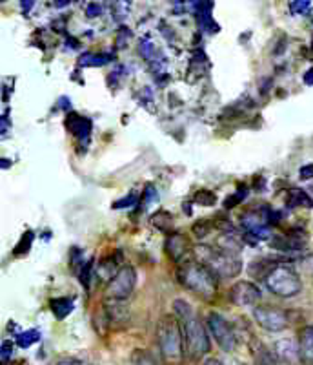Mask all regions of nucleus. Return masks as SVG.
Instances as JSON below:
<instances>
[{"instance_id":"nucleus-22","label":"nucleus","mask_w":313,"mask_h":365,"mask_svg":"<svg viewBox=\"0 0 313 365\" xmlns=\"http://www.w3.org/2000/svg\"><path fill=\"white\" fill-rule=\"evenodd\" d=\"M132 361H133V365H159L156 364L155 358H153L149 353H146V351H142V349H137V351H133Z\"/></svg>"},{"instance_id":"nucleus-10","label":"nucleus","mask_w":313,"mask_h":365,"mask_svg":"<svg viewBox=\"0 0 313 365\" xmlns=\"http://www.w3.org/2000/svg\"><path fill=\"white\" fill-rule=\"evenodd\" d=\"M164 247H166V252H168V256L177 263L184 262V256L191 250L190 240H188L184 234H171V236L166 240Z\"/></svg>"},{"instance_id":"nucleus-25","label":"nucleus","mask_w":313,"mask_h":365,"mask_svg":"<svg viewBox=\"0 0 313 365\" xmlns=\"http://www.w3.org/2000/svg\"><path fill=\"white\" fill-rule=\"evenodd\" d=\"M129 38H132V29L126 28V26H120L119 31H117V37H115L117 48H119V50L126 48V44L129 42Z\"/></svg>"},{"instance_id":"nucleus-29","label":"nucleus","mask_w":313,"mask_h":365,"mask_svg":"<svg viewBox=\"0 0 313 365\" xmlns=\"http://www.w3.org/2000/svg\"><path fill=\"white\" fill-rule=\"evenodd\" d=\"M155 46H153L152 41H144V42H140V53L144 55L146 58H148L149 63H153V61H156L155 58Z\"/></svg>"},{"instance_id":"nucleus-27","label":"nucleus","mask_w":313,"mask_h":365,"mask_svg":"<svg viewBox=\"0 0 313 365\" xmlns=\"http://www.w3.org/2000/svg\"><path fill=\"white\" fill-rule=\"evenodd\" d=\"M171 220H174V217H171V214H169V212L161 210V212H156L155 216H153V225H155L156 228H161V230H166L164 221L171 223Z\"/></svg>"},{"instance_id":"nucleus-8","label":"nucleus","mask_w":313,"mask_h":365,"mask_svg":"<svg viewBox=\"0 0 313 365\" xmlns=\"http://www.w3.org/2000/svg\"><path fill=\"white\" fill-rule=\"evenodd\" d=\"M253 318L264 331L268 332L285 331L290 324L288 312L279 307H272V305H257L253 309Z\"/></svg>"},{"instance_id":"nucleus-28","label":"nucleus","mask_w":313,"mask_h":365,"mask_svg":"<svg viewBox=\"0 0 313 365\" xmlns=\"http://www.w3.org/2000/svg\"><path fill=\"white\" fill-rule=\"evenodd\" d=\"M13 349H15V344H13L11 340H4L2 341V351H0V360H2V364H8L9 360H11L13 356Z\"/></svg>"},{"instance_id":"nucleus-13","label":"nucleus","mask_w":313,"mask_h":365,"mask_svg":"<svg viewBox=\"0 0 313 365\" xmlns=\"http://www.w3.org/2000/svg\"><path fill=\"white\" fill-rule=\"evenodd\" d=\"M91 120L87 117L78 115V113H68L66 117V128L73 133L80 141H87L91 133Z\"/></svg>"},{"instance_id":"nucleus-38","label":"nucleus","mask_w":313,"mask_h":365,"mask_svg":"<svg viewBox=\"0 0 313 365\" xmlns=\"http://www.w3.org/2000/svg\"><path fill=\"white\" fill-rule=\"evenodd\" d=\"M31 6H33V2H22V8L28 11V9H31Z\"/></svg>"},{"instance_id":"nucleus-35","label":"nucleus","mask_w":313,"mask_h":365,"mask_svg":"<svg viewBox=\"0 0 313 365\" xmlns=\"http://www.w3.org/2000/svg\"><path fill=\"white\" fill-rule=\"evenodd\" d=\"M57 365H84V364L80 360H77V358H62Z\"/></svg>"},{"instance_id":"nucleus-19","label":"nucleus","mask_w":313,"mask_h":365,"mask_svg":"<svg viewBox=\"0 0 313 365\" xmlns=\"http://www.w3.org/2000/svg\"><path fill=\"white\" fill-rule=\"evenodd\" d=\"M288 205L290 207L313 208V200L308 195V192L301 190V188H292L288 192Z\"/></svg>"},{"instance_id":"nucleus-36","label":"nucleus","mask_w":313,"mask_h":365,"mask_svg":"<svg viewBox=\"0 0 313 365\" xmlns=\"http://www.w3.org/2000/svg\"><path fill=\"white\" fill-rule=\"evenodd\" d=\"M304 84L313 86V68H309V70L304 73Z\"/></svg>"},{"instance_id":"nucleus-23","label":"nucleus","mask_w":313,"mask_h":365,"mask_svg":"<svg viewBox=\"0 0 313 365\" xmlns=\"http://www.w3.org/2000/svg\"><path fill=\"white\" fill-rule=\"evenodd\" d=\"M215 201H217V195L211 190H206V188H202L195 194V203L202 205V207H213Z\"/></svg>"},{"instance_id":"nucleus-34","label":"nucleus","mask_w":313,"mask_h":365,"mask_svg":"<svg viewBox=\"0 0 313 365\" xmlns=\"http://www.w3.org/2000/svg\"><path fill=\"white\" fill-rule=\"evenodd\" d=\"M9 128H11V126H9L8 113H4V115H2V125H0V132H2V137H4L6 133L9 132Z\"/></svg>"},{"instance_id":"nucleus-37","label":"nucleus","mask_w":313,"mask_h":365,"mask_svg":"<svg viewBox=\"0 0 313 365\" xmlns=\"http://www.w3.org/2000/svg\"><path fill=\"white\" fill-rule=\"evenodd\" d=\"M204 365H224V364L218 360V358H208V360L204 361Z\"/></svg>"},{"instance_id":"nucleus-20","label":"nucleus","mask_w":313,"mask_h":365,"mask_svg":"<svg viewBox=\"0 0 313 365\" xmlns=\"http://www.w3.org/2000/svg\"><path fill=\"white\" fill-rule=\"evenodd\" d=\"M38 340H41V332H38L37 329H29V331L18 332L15 344H17L21 349H28L33 344H37Z\"/></svg>"},{"instance_id":"nucleus-2","label":"nucleus","mask_w":313,"mask_h":365,"mask_svg":"<svg viewBox=\"0 0 313 365\" xmlns=\"http://www.w3.org/2000/svg\"><path fill=\"white\" fill-rule=\"evenodd\" d=\"M177 279L184 289L202 299H213L217 294V276L197 259L179 263Z\"/></svg>"},{"instance_id":"nucleus-33","label":"nucleus","mask_w":313,"mask_h":365,"mask_svg":"<svg viewBox=\"0 0 313 365\" xmlns=\"http://www.w3.org/2000/svg\"><path fill=\"white\" fill-rule=\"evenodd\" d=\"M299 175H301V179H312L313 178V163L312 165H304L299 170Z\"/></svg>"},{"instance_id":"nucleus-39","label":"nucleus","mask_w":313,"mask_h":365,"mask_svg":"<svg viewBox=\"0 0 313 365\" xmlns=\"http://www.w3.org/2000/svg\"><path fill=\"white\" fill-rule=\"evenodd\" d=\"M8 165H9L8 159H2V168H8Z\"/></svg>"},{"instance_id":"nucleus-12","label":"nucleus","mask_w":313,"mask_h":365,"mask_svg":"<svg viewBox=\"0 0 313 365\" xmlns=\"http://www.w3.org/2000/svg\"><path fill=\"white\" fill-rule=\"evenodd\" d=\"M299 361L302 365H313V325H306L299 332Z\"/></svg>"},{"instance_id":"nucleus-1","label":"nucleus","mask_w":313,"mask_h":365,"mask_svg":"<svg viewBox=\"0 0 313 365\" xmlns=\"http://www.w3.org/2000/svg\"><path fill=\"white\" fill-rule=\"evenodd\" d=\"M174 311L179 324H181L182 340H184V354L193 361L201 360L204 354L210 353L208 327L202 324L197 312L193 311V307L186 299H175Z\"/></svg>"},{"instance_id":"nucleus-21","label":"nucleus","mask_w":313,"mask_h":365,"mask_svg":"<svg viewBox=\"0 0 313 365\" xmlns=\"http://www.w3.org/2000/svg\"><path fill=\"white\" fill-rule=\"evenodd\" d=\"M31 243H33V232H31V230H28V232H24V236L21 237V241L17 243V247H15L13 254H15V256L28 254L29 249H31Z\"/></svg>"},{"instance_id":"nucleus-6","label":"nucleus","mask_w":313,"mask_h":365,"mask_svg":"<svg viewBox=\"0 0 313 365\" xmlns=\"http://www.w3.org/2000/svg\"><path fill=\"white\" fill-rule=\"evenodd\" d=\"M137 285V274L132 265H124L113 274V278L106 285L107 302H126L133 294Z\"/></svg>"},{"instance_id":"nucleus-9","label":"nucleus","mask_w":313,"mask_h":365,"mask_svg":"<svg viewBox=\"0 0 313 365\" xmlns=\"http://www.w3.org/2000/svg\"><path fill=\"white\" fill-rule=\"evenodd\" d=\"M230 299L233 305L237 307H253L262 298V292H260L259 287L252 282H237L230 289Z\"/></svg>"},{"instance_id":"nucleus-32","label":"nucleus","mask_w":313,"mask_h":365,"mask_svg":"<svg viewBox=\"0 0 313 365\" xmlns=\"http://www.w3.org/2000/svg\"><path fill=\"white\" fill-rule=\"evenodd\" d=\"M144 195H146V200H144V203H146V205H148V203H152V201H155L156 197H159V194H156V190H155V188L152 187V185H149V187L146 188Z\"/></svg>"},{"instance_id":"nucleus-18","label":"nucleus","mask_w":313,"mask_h":365,"mask_svg":"<svg viewBox=\"0 0 313 365\" xmlns=\"http://www.w3.org/2000/svg\"><path fill=\"white\" fill-rule=\"evenodd\" d=\"M112 61V53H84L78 58V64L84 68H97L104 66Z\"/></svg>"},{"instance_id":"nucleus-26","label":"nucleus","mask_w":313,"mask_h":365,"mask_svg":"<svg viewBox=\"0 0 313 365\" xmlns=\"http://www.w3.org/2000/svg\"><path fill=\"white\" fill-rule=\"evenodd\" d=\"M309 9H312V4H309L308 0H297V2H292V4H290V11H292L293 15H304Z\"/></svg>"},{"instance_id":"nucleus-30","label":"nucleus","mask_w":313,"mask_h":365,"mask_svg":"<svg viewBox=\"0 0 313 365\" xmlns=\"http://www.w3.org/2000/svg\"><path fill=\"white\" fill-rule=\"evenodd\" d=\"M137 201H139V195L129 194L126 195V197H122V200L115 201V203H113V208H117V210H120V208H129L133 207V205H137Z\"/></svg>"},{"instance_id":"nucleus-14","label":"nucleus","mask_w":313,"mask_h":365,"mask_svg":"<svg viewBox=\"0 0 313 365\" xmlns=\"http://www.w3.org/2000/svg\"><path fill=\"white\" fill-rule=\"evenodd\" d=\"M273 351H275L279 361H285L288 365L299 360V344H295V340H292V338H282V340L275 341Z\"/></svg>"},{"instance_id":"nucleus-16","label":"nucleus","mask_w":313,"mask_h":365,"mask_svg":"<svg viewBox=\"0 0 313 365\" xmlns=\"http://www.w3.org/2000/svg\"><path fill=\"white\" fill-rule=\"evenodd\" d=\"M253 356H255V361L259 365H279V358H277L275 351L270 347H266L264 344H257L255 349H253Z\"/></svg>"},{"instance_id":"nucleus-4","label":"nucleus","mask_w":313,"mask_h":365,"mask_svg":"<svg viewBox=\"0 0 313 365\" xmlns=\"http://www.w3.org/2000/svg\"><path fill=\"white\" fill-rule=\"evenodd\" d=\"M193 254L197 256V262L206 265L217 278H235L243 270L239 254L228 252L218 247L201 245L193 249Z\"/></svg>"},{"instance_id":"nucleus-15","label":"nucleus","mask_w":313,"mask_h":365,"mask_svg":"<svg viewBox=\"0 0 313 365\" xmlns=\"http://www.w3.org/2000/svg\"><path fill=\"white\" fill-rule=\"evenodd\" d=\"M193 8L197 9V21L202 31H206V34H217L218 24L211 19L213 4H211V2H201V4H195Z\"/></svg>"},{"instance_id":"nucleus-17","label":"nucleus","mask_w":313,"mask_h":365,"mask_svg":"<svg viewBox=\"0 0 313 365\" xmlns=\"http://www.w3.org/2000/svg\"><path fill=\"white\" fill-rule=\"evenodd\" d=\"M51 311L57 316L58 319H64L66 316H70L75 309V302L71 298H55L51 299Z\"/></svg>"},{"instance_id":"nucleus-31","label":"nucleus","mask_w":313,"mask_h":365,"mask_svg":"<svg viewBox=\"0 0 313 365\" xmlns=\"http://www.w3.org/2000/svg\"><path fill=\"white\" fill-rule=\"evenodd\" d=\"M100 13H102V6L97 4V2H91V4L86 6V15L90 19L97 17V15H100Z\"/></svg>"},{"instance_id":"nucleus-5","label":"nucleus","mask_w":313,"mask_h":365,"mask_svg":"<svg viewBox=\"0 0 313 365\" xmlns=\"http://www.w3.org/2000/svg\"><path fill=\"white\" fill-rule=\"evenodd\" d=\"M264 283L268 287V291L279 298H293L302 291L301 276L292 265H286V263H275Z\"/></svg>"},{"instance_id":"nucleus-24","label":"nucleus","mask_w":313,"mask_h":365,"mask_svg":"<svg viewBox=\"0 0 313 365\" xmlns=\"http://www.w3.org/2000/svg\"><path fill=\"white\" fill-rule=\"evenodd\" d=\"M246 195H248V187H239V190L235 192L233 195H230V197L224 201V207H226V208L237 207L240 201H244V197H246Z\"/></svg>"},{"instance_id":"nucleus-7","label":"nucleus","mask_w":313,"mask_h":365,"mask_svg":"<svg viewBox=\"0 0 313 365\" xmlns=\"http://www.w3.org/2000/svg\"><path fill=\"white\" fill-rule=\"evenodd\" d=\"M206 327L224 353H233L235 347H237V336H235L233 327L226 318H223L218 312H210L206 316Z\"/></svg>"},{"instance_id":"nucleus-3","label":"nucleus","mask_w":313,"mask_h":365,"mask_svg":"<svg viewBox=\"0 0 313 365\" xmlns=\"http://www.w3.org/2000/svg\"><path fill=\"white\" fill-rule=\"evenodd\" d=\"M156 345L162 360L168 365H181L184 360V340L177 316L164 314L156 324Z\"/></svg>"},{"instance_id":"nucleus-11","label":"nucleus","mask_w":313,"mask_h":365,"mask_svg":"<svg viewBox=\"0 0 313 365\" xmlns=\"http://www.w3.org/2000/svg\"><path fill=\"white\" fill-rule=\"evenodd\" d=\"M272 247L277 250H285V252H295V250H302L306 245V236L301 234H279V236L272 237Z\"/></svg>"}]
</instances>
